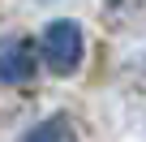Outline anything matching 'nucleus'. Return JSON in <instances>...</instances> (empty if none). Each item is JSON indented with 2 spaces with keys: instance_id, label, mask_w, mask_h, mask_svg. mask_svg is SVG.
Here are the masks:
<instances>
[{
  "instance_id": "f257e3e1",
  "label": "nucleus",
  "mask_w": 146,
  "mask_h": 142,
  "mask_svg": "<svg viewBox=\"0 0 146 142\" xmlns=\"http://www.w3.org/2000/svg\"><path fill=\"white\" fill-rule=\"evenodd\" d=\"M47 56L56 69H69L73 60H78V26H69V22H56L47 30Z\"/></svg>"
},
{
  "instance_id": "f03ea898",
  "label": "nucleus",
  "mask_w": 146,
  "mask_h": 142,
  "mask_svg": "<svg viewBox=\"0 0 146 142\" xmlns=\"http://www.w3.org/2000/svg\"><path fill=\"white\" fill-rule=\"evenodd\" d=\"M30 69H35V60L22 47V39L17 43L5 39V47H0V78H5V82H22V78H30Z\"/></svg>"
}]
</instances>
